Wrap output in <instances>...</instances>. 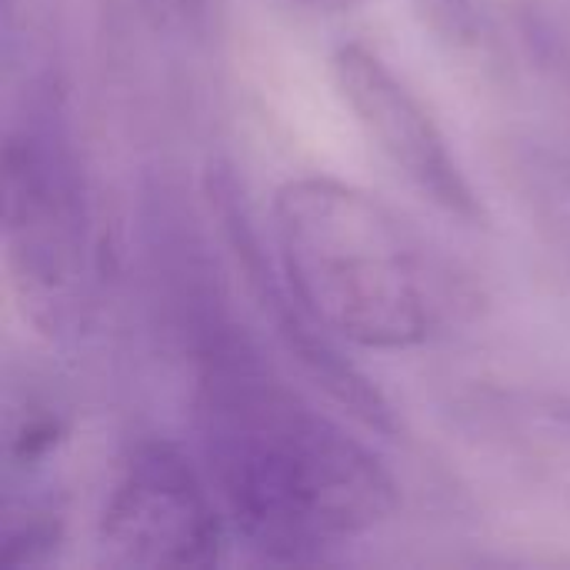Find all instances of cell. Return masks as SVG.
Returning a JSON list of instances; mask_svg holds the SVG:
<instances>
[{"instance_id": "6", "label": "cell", "mask_w": 570, "mask_h": 570, "mask_svg": "<svg viewBox=\"0 0 570 570\" xmlns=\"http://www.w3.org/2000/svg\"><path fill=\"white\" fill-rule=\"evenodd\" d=\"M331 77L364 137L441 214L484 224L488 210L448 134L404 77L367 43L347 40L331 53Z\"/></svg>"}, {"instance_id": "9", "label": "cell", "mask_w": 570, "mask_h": 570, "mask_svg": "<svg viewBox=\"0 0 570 570\" xmlns=\"http://www.w3.org/2000/svg\"><path fill=\"white\" fill-rule=\"evenodd\" d=\"M421 23L451 50H474L484 40V13L478 0H411Z\"/></svg>"}, {"instance_id": "10", "label": "cell", "mask_w": 570, "mask_h": 570, "mask_svg": "<svg viewBox=\"0 0 570 570\" xmlns=\"http://www.w3.org/2000/svg\"><path fill=\"white\" fill-rule=\"evenodd\" d=\"M287 3L301 7V10H311V13H351L364 0H287Z\"/></svg>"}, {"instance_id": "5", "label": "cell", "mask_w": 570, "mask_h": 570, "mask_svg": "<svg viewBox=\"0 0 570 570\" xmlns=\"http://www.w3.org/2000/svg\"><path fill=\"white\" fill-rule=\"evenodd\" d=\"M207 197L214 220L220 227L224 247L254 301L257 314L271 327L277 347L301 367V374L351 421L371 434H397V411L387 394L344 354V341L311 311V304L294 291L291 277L281 271L277 254L271 257L261 244V234L240 200L237 177L230 167H210Z\"/></svg>"}, {"instance_id": "4", "label": "cell", "mask_w": 570, "mask_h": 570, "mask_svg": "<svg viewBox=\"0 0 570 570\" xmlns=\"http://www.w3.org/2000/svg\"><path fill=\"white\" fill-rule=\"evenodd\" d=\"M230 521L207 468L180 444L144 438L124 451L110 478L97 544L110 564L207 570L220 564Z\"/></svg>"}, {"instance_id": "8", "label": "cell", "mask_w": 570, "mask_h": 570, "mask_svg": "<svg viewBox=\"0 0 570 570\" xmlns=\"http://www.w3.org/2000/svg\"><path fill=\"white\" fill-rule=\"evenodd\" d=\"M63 544V514L47 498H7L0 564L3 568H37L57 554Z\"/></svg>"}, {"instance_id": "7", "label": "cell", "mask_w": 570, "mask_h": 570, "mask_svg": "<svg viewBox=\"0 0 570 570\" xmlns=\"http://www.w3.org/2000/svg\"><path fill=\"white\" fill-rule=\"evenodd\" d=\"M504 174L538 234L570 257V144L544 134L504 144Z\"/></svg>"}, {"instance_id": "2", "label": "cell", "mask_w": 570, "mask_h": 570, "mask_svg": "<svg viewBox=\"0 0 570 570\" xmlns=\"http://www.w3.org/2000/svg\"><path fill=\"white\" fill-rule=\"evenodd\" d=\"M281 271L311 311L364 351H414L448 334L468 281L377 194L327 174L291 177L271 207Z\"/></svg>"}, {"instance_id": "1", "label": "cell", "mask_w": 570, "mask_h": 570, "mask_svg": "<svg viewBox=\"0 0 570 570\" xmlns=\"http://www.w3.org/2000/svg\"><path fill=\"white\" fill-rule=\"evenodd\" d=\"M200 240L157 257L194 371V428L230 531L274 564H317L401 504L387 464L264 357Z\"/></svg>"}, {"instance_id": "3", "label": "cell", "mask_w": 570, "mask_h": 570, "mask_svg": "<svg viewBox=\"0 0 570 570\" xmlns=\"http://www.w3.org/2000/svg\"><path fill=\"white\" fill-rule=\"evenodd\" d=\"M50 83H33L3 130V257L27 317L43 334L83 321L94 277V217L70 127Z\"/></svg>"}]
</instances>
